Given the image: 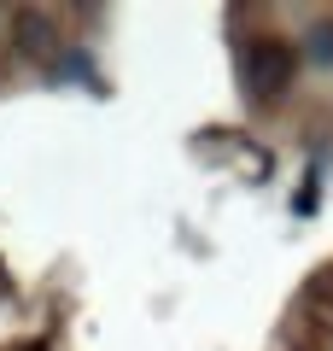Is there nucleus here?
I'll use <instances>...</instances> for the list:
<instances>
[{"mask_svg": "<svg viewBox=\"0 0 333 351\" xmlns=\"http://www.w3.org/2000/svg\"><path fill=\"white\" fill-rule=\"evenodd\" d=\"M240 71H246V88L258 100H275V94L293 82V47L275 41V36H258L246 47V64H240Z\"/></svg>", "mask_w": 333, "mask_h": 351, "instance_id": "nucleus-1", "label": "nucleus"}, {"mask_svg": "<svg viewBox=\"0 0 333 351\" xmlns=\"http://www.w3.org/2000/svg\"><path fill=\"white\" fill-rule=\"evenodd\" d=\"M18 47L36 53V59H47L53 47H59V29H53L47 12H18Z\"/></svg>", "mask_w": 333, "mask_h": 351, "instance_id": "nucleus-2", "label": "nucleus"}]
</instances>
